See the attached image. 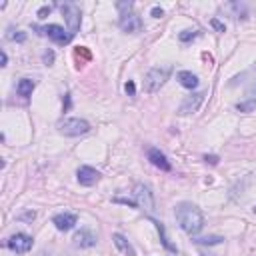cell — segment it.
Segmentation results:
<instances>
[{
    "instance_id": "e0dca14e",
    "label": "cell",
    "mask_w": 256,
    "mask_h": 256,
    "mask_svg": "<svg viewBox=\"0 0 256 256\" xmlns=\"http://www.w3.org/2000/svg\"><path fill=\"white\" fill-rule=\"evenodd\" d=\"M34 88H36V82H34L32 78H22V80L16 84V92H18L20 96H24V98H28Z\"/></svg>"
},
{
    "instance_id": "484cf974",
    "label": "cell",
    "mask_w": 256,
    "mask_h": 256,
    "mask_svg": "<svg viewBox=\"0 0 256 256\" xmlns=\"http://www.w3.org/2000/svg\"><path fill=\"white\" fill-rule=\"evenodd\" d=\"M162 14H164V10H162L160 6H154V8H152V16H154V18H162Z\"/></svg>"
},
{
    "instance_id": "7a4b0ae2",
    "label": "cell",
    "mask_w": 256,
    "mask_h": 256,
    "mask_svg": "<svg viewBox=\"0 0 256 256\" xmlns=\"http://www.w3.org/2000/svg\"><path fill=\"white\" fill-rule=\"evenodd\" d=\"M116 8L120 10V18H118V26L124 32H140L142 30V20L136 12H132L134 2H116Z\"/></svg>"
},
{
    "instance_id": "4316f807",
    "label": "cell",
    "mask_w": 256,
    "mask_h": 256,
    "mask_svg": "<svg viewBox=\"0 0 256 256\" xmlns=\"http://www.w3.org/2000/svg\"><path fill=\"white\" fill-rule=\"evenodd\" d=\"M34 218H36V212L34 210H30V212H26V214L20 216V220H34Z\"/></svg>"
},
{
    "instance_id": "603a6c76",
    "label": "cell",
    "mask_w": 256,
    "mask_h": 256,
    "mask_svg": "<svg viewBox=\"0 0 256 256\" xmlns=\"http://www.w3.org/2000/svg\"><path fill=\"white\" fill-rule=\"evenodd\" d=\"M50 12H52V6H42V8L38 10V18H46Z\"/></svg>"
},
{
    "instance_id": "d6986e66",
    "label": "cell",
    "mask_w": 256,
    "mask_h": 256,
    "mask_svg": "<svg viewBox=\"0 0 256 256\" xmlns=\"http://www.w3.org/2000/svg\"><path fill=\"white\" fill-rule=\"evenodd\" d=\"M224 238L222 236H204V238H194V242L196 244H208V246H212V244H220Z\"/></svg>"
},
{
    "instance_id": "7c38bea8",
    "label": "cell",
    "mask_w": 256,
    "mask_h": 256,
    "mask_svg": "<svg viewBox=\"0 0 256 256\" xmlns=\"http://www.w3.org/2000/svg\"><path fill=\"white\" fill-rule=\"evenodd\" d=\"M72 242H74L76 248H92L96 244V234L92 230H88V228H82L80 232L74 234Z\"/></svg>"
},
{
    "instance_id": "8992f818",
    "label": "cell",
    "mask_w": 256,
    "mask_h": 256,
    "mask_svg": "<svg viewBox=\"0 0 256 256\" xmlns=\"http://www.w3.org/2000/svg\"><path fill=\"white\" fill-rule=\"evenodd\" d=\"M132 194H134L136 208H140V210H144V212H148V214L154 212V194H152L150 186L138 182V184L134 186V192H132Z\"/></svg>"
},
{
    "instance_id": "52a82bcc",
    "label": "cell",
    "mask_w": 256,
    "mask_h": 256,
    "mask_svg": "<svg viewBox=\"0 0 256 256\" xmlns=\"http://www.w3.org/2000/svg\"><path fill=\"white\" fill-rule=\"evenodd\" d=\"M58 130L64 136H82L90 130V124L84 118H64L58 124Z\"/></svg>"
},
{
    "instance_id": "7402d4cb",
    "label": "cell",
    "mask_w": 256,
    "mask_h": 256,
    "mask_svg": "<svg viewBox=\"0 0 256 256\" xmlns=\"http://www.w3.org/2000/svg\"><path fill=\"white\" fill-rule=\"evenodd\" d=\"M42 60H44L46 66H52V62H54V52H52V50H46V52L42 54Z\"/></svg>"
},
{
    "instance_id": "277c9868",
    "label": "cell",
    "mask_w": 256,
    "mask_h": 256,
    "mask_svg": "<svg viewBox=\"0 0 256 256\" xmlns=\"http://www.w3.org/2000/svg\"><path fill=\"white\" fill-rule=\"evenodd\" d=\"M56 6L60 8V12H62V16H64V20L68 24V32L74 36L78 32V28H80V22H82L80 6L76 2H58Z\"/></svg>"
},
{
    "instance_id": "ac0fdd59",
    "label": "cell",
    "mask_w": 256,
    "mask_h": 256,
    "mask_svg": "<svg viewBox=\"0 0 256 256\" xmlns=\"http://www.w3.org/2000/svg\"><path fill=\"white\" fill-rule=\"evenodd\" d=\"M198 36H200L198 30H182V32L178 34V40H180V42H190V40H194V38H198Z\"/></svg>"
},
{
    "instance_id": "4dcf8cb0",
    "label": "cell",
    "mask_w": 256,
    "mask_h": 256,
    "mask_svg": "<svg viewBox=\"0 0 256 256\" xmlns=\"http://www.w3.org/2000/svg\"><path fill=\"white\" fill-rule=\"evenodd\" d=\"M254 214H256V206H254Z\"/></svg>"
},
{
    "instance_id": "f1b7e54d",
    "label": "cell",
    "mask_w": 256,
    "mask_h": 256,
    "mask_svg": "<svg viewBox=\"0 0 256 256\" xmlns=\"http://www.w3.org/2000/svg\"><path fill=\"white\" fill-rule=\"evenodd\" d=\"M6 62H8V56H6V52L2 50V66H6Z\"/></svg>"
},
{
    "instance_id": "5b68a950",
    "label": "cell",
    "mask_w": 256,
    "mask_h": 256,
    "mask_svg": "<svg viewBox=\"0 0 256 256\" xmlns=\"http://www.w3.org/2000/svg\"><path fill=\"white\" fill-rule=\"evenodd\" d=\"M32 30L34 32H38L40 36H48L50 40H54L56 44H68L74 36L70 34V32H66L62 26H58V24H46V26H38V24H34L32 26Z\"/></svg>"
},
{
    "instance_id": "2e32d148",
    "label": "cell",
    "mask_w": 256,
    "mask_h": 256,
    "mask_svg": "<svg viewBox=\"0 0 256 256\" xmlns=\"http://www.w3.org/2000/svg\"><path fill=\"white\" fill-rule=\"evenodd\" d=\"M152 224L156 226V230H158V234H160V242H162V246H164V248H166L168 252H174V254H176L178 250H176V246H174V244H172V242L168 240V236H166V228H164V224H162L160 220H154V218H152Z\"/></svg>"
},
{
    "instance_id": "83f0119b",
    "label": "cell",
    "mask_w": 256,
    "mask_h": 256,
    "mask_svg": "<svg viewBox=\"0 0 256 256\" xmlns=\"http://www.w3.org/2000/svg\"><path fill=\"white\" fill-rule=\"evenodd\" d=\"M204 160H206V162H210V164H216V162H218V158H216V156H204Z\"/></svg>"
},
{
    "instance_id": "8fae6325",
    "label": "cell",
    "mask_w": 256,
    "mask_h": 256,
    "mask_svg": "<svg viewBox=\"0 0 256 256\" xmlns=\"http://www.w3.org/2000/svg\"><path fill=\"white\" fill-rule=\"evenodd\" d=\"M76 220H78V216H76L74 212H60V214H56V216L52 218V224H54L60 232H66V230L74 228Z\"/></svg>"
},
{
    "instance_id": "4fadbf2b",
    "label": "cell",
    "mask_w": 256,
    "mask_h": 256,
    "mask_svg": "<svg viewBox=\"0 0 256 256\" xmlns=\"http://www.w3.org/2000/svg\"><path fill=\"white\" fill-rule=\"evenodd\" d=\"M148 160L156 166V168H160L162 172H170V162H168V158L164 156V152H160L158 148H150L148 150Z\"/></svg>"
},
{
    "instance_id": "ffe728a7",
    "label": "cell",
    "mask_w": 256,
    "mask_h": 256,
    "mask_svg": "<svg viewBox=\"0 0 256 256\" xmlns=\"http://www.w3.org/2000/svg\"><path fill=\"white\" fill-rule=\"evenodd\" d=\"M6 38L8 40H16V42H24L26 40V34L24 32H20V30H8V34H6Z\"/></svg>"
},
{
    "instance_id": "9c48e42d",
    "label": "cell",
    "mask_w": 256,
    "mask_h": 256,
    "mask_svg": "<svg viewBox=\"0 0 256 256\" xmlns=\"http://www.w3.org/2000/svg\"><path fill=\"white\" fill-rule=\"evenodd\" d=\"M204 96H206V92H194V94L186 96V98L182 100L180 108H178V114H180V116H188V114L198 112V108H200L202 102H204Z\"/></svg>"
},
{
    "instance_id": "44dd1931",
    "label": "cell",
    "mask_w": 256,
    "mask_h": 256,
    "mask_svg": "<svg viewBox=\"0 0 256 256\" xmlns=\"http://www.w3.org/2000/svg\"><path fill=\"white\" fill-rule=\"evenodd\" d=\"M74 56H76V58H78V60H80V58H82V60H84V62H86V60H90V52H88V50H86V48H84V46H78V48H76V50H74Z\"/></svg>"
},
{
    "instance_id": "f546056e",
    "label": "cell",
    "mask_w": 256,
    "mask_h": 256,
    "mask_svg": "<svg viewBox=\"0 0 256 256\" xmlns=\"http://www.w3.org/2000/svg\"><path fill=\"white\" fill-rule=\"evenodd\" d=\"M40 256H46V254H44V252H42V254H40Z\"/></svg>"
},
{
    "instance_id": "d4e9b609",
    "label": "cell",
    "mask_w": 256,
    "mask_h": 256,
    "mask_svg": "<svg viewBox=\"0 0 256 256\" xmlns=\"http://www.w3.org/2000/svg\"><path fill=\"white\" fill-rule=\"evenodd\" d=\"M124 90L128 92V96H134V92H136V86H134V82H132V80H128V82H126V86H124Z\"/></svg>"
},
{
    "instance_id": "ba28073f",
    "label": "cell",
    "mask_w": 256,
    "mask_h": 256,
    "mask_svg": "<svg viewBox=\"0 0 256 256\" xmlns=\"http://www.w3.org/2000/svg\"><path fill=\"white\" fill-rule=\"evenodd\" d=\"M32 244H34L32 236H28V234H24V232H16V234H12V236L6 240V246H8L14 254H26V252H30Z\"/></svg>"
},
{
    "instance_id": "6da1fadb",
    "label": "cell",
    "mask_w": 256,
    "mask_h": 256,
    "mask_svg": "<svg viewBox=\"0 0 256 256\" xmlns=\"http://www.w3.org/2000/svg\"><path fill=\"white\" fill-rule=\"evenodd\" d=\"M174 214H176V220H178L180 228H182L186 234H190V236L198 234V232L204 228V214H202V210H200L196 204H192V202H180V204L176 206Z\"/></svg>"
},
{
    "instance_id": "5bb4252c",
    "label": "cell",
    "mask_w": 256,
    "mask_h": 256,
    "mask_svg": "<svg viewBox=\"0 0 256 256\" xmlns=\"http://www.w3.org/2000/svg\"><path fill=\"white\" fill-rule=\"evenodd\" d=\"M112 242H114V246L118 248V252H120L122 256H136L132 244H130V242L126 240V236H122L120 232H114V234H112Z\"/></svg>"
},
{
    "instance_id": "cb8c5ba5",
    "label": "cell",
    "mask_w": 256,
    "mask_h": 256,
    "mask_svg": "<svg viewBox=\"0 0 256 256\" xmlns=\"http://www.w3.org/2000/svg\"><path fill=\"white\" fill-rule=\"evenodd\" d=\"M212 26H214L218 32H226V26H224V24H222L218 18H212Z\"/></svg>"
},
{
    "instance_id": "9a60e30c",
    "label": "cell",
    "mask_w": 256,
    "mask_h": 256,
    "mask_svg": "<svg viewBox=\"0 0 256 256\" xmlns=\"http://www.w3.org/2000/svg\"><path fill=\"white\" fill-rule=\"evenodd\" d=\"M176 78H178L180 86H184V88H188V90H194V88L198 86V76L192 74L190 70H180V72L176 74Z\"/></svg>"
},
{
    "instance_id": "3957f363",
    "label": "cell",
    "mask_w": 256,
    "mask_h": 256,
    "mask_svg": "<svg viewBox=\"0 0 256 256\" xmlns=\"http://www.w3.org/2000/svg\"><path fill=\"white\" fill-rule=\"evenodd\" d=\"M170 66H154V68H150L148 70V74H146V78H144V90L148 92V94H154V92H158L164 84H166V80H168V76H170Z\"/></svg>"
},
{
    "instance_id": "30bf717a",
    "label": "cell",
    "mask_w": 256,
    "mask_h": 256,
    "mask_svg": "<svg viewBox=\"0 0 256 256\" xmlns=\"http://www.w3.org/2000/svg\"><path fill=\"white\" fill-rule=\"evenodd\" d=\"M100 172L96 170V168H92V166H80L78 170H76V178H78V182L82 184V186H94L98 180H100Z\"/></svg>"
}]
</instances>
